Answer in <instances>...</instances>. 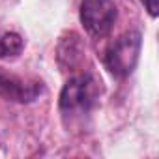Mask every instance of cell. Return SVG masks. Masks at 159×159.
<instances>
[{"mask_svg": "<svg viewBox=\"0 0 159 159\" xmlns=\"http://www.w3.org/2000/svg\"><path fill=\"white\" fill-rule=\"evenodd\" d=\"M99 83L90 73L75 75L64 84L60 92V111L64 116L86 114L99 98Z\"/></svg>", "mask_w": 159, "mask_h": 159, "instance_id": "1", "label": "cell"}, {"mask_svg": "<svg viewBox=\"0 0 159 159\" xmlns=\"http://www.w3.org/2000/svg\"><path fill=\"white\" fill-rule=\"evenodd\" d=\"M142 47V36L137 30L124 32L120 38H116L105 51L103 62L105 67L118 79H125L127 75L133 73L139 62Z\"/></svg>", "mask_w": 159, "mask_h": 159, "instance_id": "2", "label": "cell"}, {"mask_svg": "<svg viewBox=\"0 0 159 159\" xmlns=\"http://www.w3.org/2000/svg\"><path fill=\"white\" fill-rule=\"evenodd\" d=\"M116 17L118 11L112 0H81V23L96 38L109 36Z\"/></svg>", "mask_w": 159, "mask_h": 159, "instance_id": "3", "label": "cell"}, {"mask_svg": "<svg viewBox=\"0 0 159 159\" xmlns=\"http://www.w3.org/2000/svg\"><path fill=\"white\" fill-rule=\"evenodd\" d=\"M43 92V84L39 81H26V79L8 73L0 67V94L6 99L19 101V103H30L38 99Z\"/></svg>", "mask_w": 159, "mask_h": 159, "instance_id": "4", "label": "cell"}, {"mask_svg": "<svg viewBox=\"0 0 159 159\" xmlns=\"http://www.w3.org/2000/svg\"><path fill=\"white\" fill-rule=\"evenodd\" d=\"M25 39L15 32L0 30V58H15L23 52Z\"/></svg>", "mask_w": 159, "mask_h": 159, "instance_id": "5", "label": "cell"}, {"mask_svg": "<svg viewBox=\"0 0 159 159\" xmlns=\"http://www.w3.org/2000/svg\"><path fill=\"white\" fill-rule=\"evenodd\" d=\"M142 2H144L146 10L150 11V15L155 17V15H157V0H142Z\"/></svg>", "mask_w": 159, "mask_h": 159, "instance_id": "6", "label": "cell"}]
</instances>
